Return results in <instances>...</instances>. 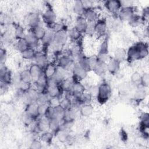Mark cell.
<instances>
[{"instance_id":"6da1fadb","label":"cell","mask_w":149,"mask_h":149,"mask_svg":"<svg viewBox=\"0 0 149 149\" xmlns=\"http://www.w3.org/2000/svg\"><path fill=\"white\" fill-rule=\"evenodd\" d=\"M148 55L147 44L139 41L132 45L127 51L126 60L131 63L146 58Z\"/></svg>"},{"instance_id":"7a4b0ae2","label":"cell","mask_w":149,"mask_h":149,"mask_svg":"<svg viewBox=\"0 0 149 149\" xmlns=\"http://www.w3.org/2000/svg\"><path fill=\"white\" fill-rule=\"evenodd\" d=\"M112 95V88L110 84L106 81H103L98 86V94L96 97L99 104L102 105L106 103Z\"/></svg>"},{"instance_id":"3957f363","label":"cell","mask_w":149,"mask_h":149,"mask_svg":"<svg viewBox=\"0 0 149 149\" xmlns=\"http://www.w3.org/2000/svg\"><path fill=\"white\" fill-rule=\"evenodd\" d=\"M109 37H106L101 44L98 54L96 55L99 62L107 63L109 60Z\"/></svg>"},{"instance_id":"277c9868","label":"cell","mask_w":149,"mask_h":149,"mask_svg":"<svg viewBox=\"0 0 149 149\" xmlns=\"http://www.w3.org/2000/svg\"><path fill=\"white\" fill-rule=\"evenodd\" d=\"M12 76L11 72L6 68L5 65H1L0 79L1 89H5L12 84Z\"/></svg>"},{"instance_id":"5b68a950","label":"cell","mask_w":149,"mask_h":149,"mask_svg":"<svg viewBox=\"0 0 149 149\" xmlns=\"http://www.w3.org/2000/svg\"><path fill=\"white\" fill-rule=\"evenodd\" d=\"M42 19L48 27H51L54 24L56 20V15L53 9L47 8L42 15Z\"/></svg>"},{"instance_id":"8992f818","label":"cell","mask_w":149,"mask_h":149,"mask_svg":"<svg viewBox=\"0 0 149 149\" xmlns=\"http://www.w3.org/2000/svg\"><path fill=\"white\" fill-rule=\"evenodd\" d=\"M72 73L73 75L74 80L80 81L84 79L88 73L84 69H83L78 62H76L74 63L72 68Z\"/></svg>"},{"instance_id":"52a82bcc","label":"cell","mask_w":149,"mask_h":149,"mask_svg":"<svg viewBox=\"0 0 149 149\" xmlns=\"http://www.w3.org/2000/svg\"><path fill=\"white\" fill-rule=\"evenodd\" d=\"M134 8L132 6H122L118 12V17L121 21L128 22L134 15Z\"/></svg>"},{"instance_id":"ba28073f","label":"cell","mask_w":149,"mask_h":149,"mask_svg":"<svg viewBox=\"0 0 149 149\" xmlns=\"http://www.w3.org/2000/svg\"><path fill=\"white\" fill-rule=\"evenodd\" d=\"M104 6L109 12L112 14H116L118 13L122 7V2L118 0H109L105 2Z\"/></svg>"},{"instance_id":"9c48e42d","label":"cell","mask_w":149,"mask_h":149,"mask_svg":"<svg viewBox=\"0 0 149 149\" xmlns=\"http://www.w3.org/2000/svg\"><path fill=\"white\" fill-rule=\"evenodd\" d=\"M107 23L105 19H98L94 24L95 34L98 37L104 36L107 32Z\"/></svg>"},{"instance_id":"30bf717a","label":"cell","mask_w":149,"mask_h":149,"mask_svg":"<svg viewBox=\"0 0 149 149\" xmlns=\"http://www.w3.org/2000/svg\"><path fill=\"white\" fill-rule=\"evenodd\" d=\"M68 40V31L63 29H61L55 31L53 42L63 46L67 42Z\"/></svg>"},{"instance_id":"8fae6325","label":"cell","mask_w":149,"mask_h":149,"mask_svg":"<svg viewBox=\"0 0 149 149\" xmlns=\"http://www.w3.org/2000/svg\"><path fill=\"white\" fill-rule=\"evenodd\" d=\"M74 63V61L70 55H63L59 57L57 66L68 70L71 66L73 67Z\"/></svg>"},{"instance_id":"7c38bea8","label":"cell","mask_w":149,"mask_h":149,"mask_svg":"<svg viewBox=\"0 0 149 149\" xmlns=\"http://www.w3.org/2000/svg\"><path fill=\"white\" fill-rule=\"evenodd\" d=\"M120 62L116 60L113 57H110L107 62L108 72L111 74H116L120 70Z\"/></svg>"},{"instance_id":"4fadbf2b","label":"cell","mask_w":149,"mask_h":149,"mask_svg":"<svg viewBox=\"0 0 149 149\" xmlns=\"http://www.w3.org/2000/svg\"><path fill=\"white\" fill-rule=\"evenodd\" d=\"M40 22V16L36 12H30L26 17V22L31 29L40 25L41 24Z\"/></svg>"},{"instance_id":"5bb4252c","label":"cell","mask_w":149,"mask_h":149,"mask_svg":"<svg viewBox=\"0 0 149 149\" xmlns=\"http://www.w3.org/2000/svg\"><path fill=\"white\" fill-rule=\"evenodd\" d=\"M49 119H48L44 116L40 117V119L37 120L36 123V129L38 132L41 133L49 131Z\"/></svg>"},{"instance_id":"9a60e30c","label":"cell","mask_w":149,"mask_h":149,"mask_svg":"<svg viewBox=\"0 0 149 149\" xmlns=\"http://www.w3.org/2000/svg\"><path fill=\"white\" fill-rule=\"evenodd\" d=\"M55 31H55L52 28H49L47 30H46L45 34L41 40L44 47L49 46L51 44V43L54 41Z\"/></svg>"},{"instance_id":"2e32d148","label":"cell","mask_w":149,"mask_h":149,"mask_svg":"<svg viewBox=\"0 0 149 149\" xmlns=\"http://www.w3.org/2000/svg\"><path fill=\"white\" fill-rule=\"evenodd\" d=\"M29 48L36 49L39 45V40L35 36L32 31H30L24 37Z\"/></svg>"},{"instance_id":"e0dca14e","label":"cell","mask_w":149,"mask_h":149,"mask_svg":"<svg viewBox=\"0 0 149 149\" xmlns=\"http://www.w3.org/2000/svg\"><path fill=\"white\" fill-rule=\"evenodd\" d=\"M29 69L32 77L33 82L34 83L42 73L43 69L36 63L31 64Z\"/></svg>"},{"instance_id":"ac0fdd59","label":"cell","mask_w":149,"mask_h":149,"mask_svg":"<svg viewBox=\"0 0 149 149\" xmlns=\"http://www.w3.org/2000/svg\"><path fill=\"white\" fill-rule=\"evenodd\" d=\"M71 91L74 94L76 100L80 97V95L86 91V88L84 86L80 83V81L74 80Z\"/></svg>"},{"instance_id":"d6986e66","label":"cell","mask_w":149,"mask_h":149,"mask_svg":"<svg viewBox=\"0 0 149 149\" xmlns=\"http://www.w3.org/2000/svg\"><path fill=\"white\" fill-rule=\"evenodd\" d=\"M67 75H68L67 70L58 66L55 73L51 78H52L58 84H60L63 80L68 78Z\"/></svg>"},{"instance_id":"ffe728a7","label":"cell","mask_w":149,"mask_h":149,"mask_svg":"<svg viewBox=\"0 0 149 149\" xmlns=\"http://www.w3.org/2000/svg\"><path fill=\"white\" fill-rule=\"evenodd\" d=\"M25 92V97L28 103L37 102L40 93L36 88H29Z\"/></svg>"},{"instance_id":"44dd1931","label":"cell","mask_w":149,"mask_h":149,"mask_svg":"<svg viewBox=\"0 0 149 149\" xmlns=\"http://www.w3.org/2000/svg\"><path fill=\"white\" fill-rule=\"evenodd\" d=\"M34 60L35 63L40 66L42 69L48 63V58L46 54L42 52H36Z\"/></svg>"},{"instance_id":"7402d4cb","label":"cell","mask_w":149,"mask_h":149,"mask_svg":"<svg viewBox=\"0 0 149 149\" xmlns=\"http://www.w3.org/2000/svg\"><path fill=\"white\" fill-rule=\"evenodd\" d=\"M63 92V91L62 90L60 84L54 85L47 87V93L50 97H58L61 98Z\"/></svg>"},{"instance_id":"603a6c76","label":"cell","mask_w":149,"mask_h":149,"mask_svg":"<svg viewBox=\"0 0 149 149\" xmlns=\"http://www.w3.org/2000/svg\"><path fill=\"white\" fill-rule=\"evenodd\" d=\"M88 22H95L98 19L97 12L92 8L86 9L83 16Z\"/></svg>"},{"instance_id":"cb8c5ba5","label":"cell","mask_w":149,"mask_h":149,"mask_svg":"<svg viewBox=\"0 0 149 149\" xmlns=\"http://www.w3.org/2000/svg\"><path fill=\"white\" fill-rule=\"evenodd\" d=\"M88 22L83 16H79L77 17L76 20L75 27L82 34L84 33L86 27L87 26Z\"/></svg>"},{"instance_id":"d4e9b609","label":"cell","mask_w":149,"mask_h":149,"mask_svg":"<svg viewBox=\"0 0 149 149\" xmlns=\"http://www.w3.org/2000/svg\"><path fill=\"white\" fill-rule=\"evenodd\" d=\"M97 76L100 77H104L105 76L106 73L108 72L107 67V63L99 62H98L93 70Z\"/></svg>"},{"instance_id":"484cf974","label":"cell","mask_w":149,"mask_h":149,"mask_svg":"<svg viewBox=\"0 0 149 149\" xmlns=\"http://www.w3.org/2000/svg\"><path fill=\"white\" fill-rule=\"evenodd\" d=\"M26 112L31 115L34 118L37 119L39 118L38 112V103L37 102H30L27 103L26 108Z\"/></svg>"},{"instance_id":"4316f807","label":"cell","mask_w":149,"mask_h":149,"mask_svg":"<svg viewBox=\"0 0 149 149\" xmlns=\"http://www.w3.org/2000/svg\"><path fill=\"white\" fill-rule=\"evenodd\" d=\"M58 66L55 65L54 63L48 62V63L43 69V73L47 79L52 77L55 73Z\"/></svg>"},{"instance_id":"83f0119b","label":"cell","mask_w":149,"mask_h":149,"mask_svg":"<svg viewBox=\"0 0 149 149\" xmlns=\"http://www.w3.org/2000/svg\"><path fill=\"white\" fill-rule=\"evenodd\" d=\"M146 96H147V92L144 89V87L139 88L135 91L133 94V100L136 103L139 104L146 98Z\"/></svg>"},{"instance_id":"f1b7e54d","label":"cell","mask_w":149,"mask_h":149,"mask_svg":"<svg viewBox=\"0 0 149 149\" xmlns=\"http://www.w3.org/2000/svg\"><path fill=\"white\" fill-rule=\"evenodd\" d=\"M94 107L91 104H83L80 106L79 112L80 115L83 117L90 116L94 112Z\"/></svg>"},{"instance_id":"f546056e","label":"cell","mask_w":149,"mask_h":149,"mask_svg":"<svg viewBox=\"0 0 149 149\" xmlns=\"http://www.w3.org/2000/svg\"><path fill=\"white\" fill-rule=\"evenodd\" d=\"M55 135L56 136L58 141L61 143H65L68 142L70 140V136L69 131L59 129Z\"/></svg>"},{"instance_id":"4dcf8cb0","label":"cell","mask_w":149,"mask_h":149,"mask_svg":"<svg viewBox=\"0 0 149 149\" xmlns=\"http://www.w3.org/2000/svg\"><path fill=\"white\" fill-rule=\"evenodd\" d=\"M126 55L127 50L124 48L119 47L115 49L113 54V58L121 63L126 59Z\"/></svg>"},{"instance_id":"1f68e13d","label":"cell","mask_w":149,"mask_h":149,"mask_svg":"<svg viewBox=\"0 0 149 149\" xmlns=\"http://www.w3.org/2000/svg\"><path fill=\"white\" fill-rule=\"evenodd\" d=\"M20 77L22 81L28 86H29L32 82V77L30 72L29 69H26L20 72Z\"/></svg>"},{"instance_id":"d6a6232c","label":"cell","mask_w":149,"mask_h":149,"mask_svg":"<svg viewBox=\"0 0 149 149\" xmlns=\"http://www.w3.org/2000/svg\"><path fill=\"white\" fill-rule=\"evenodd\" d=\"M61 122H62L61 120L55 118H53L49 119V131H51L54 134H55L60 129Z\"/></svg>"},{"instance_id":"836d02e7","label":"cell","mask_w":149,"mask_h":149,"mask_svg":"<svg viewBox=\"0 0 149 149\" xmlns=\"http://www.w3.org/2000/svg\"><path fill=\"white\" fill-rule=\"evenodd\" d=\"M73 9L74 12L79 16H84V13L85 12V8L82 3V1H76L73 4Z\"/></svg>"},{"instance_id":"e575fe53","label":"cell","mask_w":149,"mask_h":149,"mask_svg":"<svg viewBox=\"0 0 149 149\" xmlns=\"http://www.w3.org/2000/svg\"><path fill=\"white\" fill-rule=\"evenodd\" d=\"M54 135L55 134L51 131H47L41 133L40 139V140L43 143L47 144H50L52 141Z\"/></svg>"},{"instance_id":"d590c367","label":"cell","mask_w":149,"mask_h":149,"mask_svg":"<svg viewBox=\"0 0 149 149\" xmlns=\"http://www.w3.org/2000/svg\"><path fill=\"white\" fill-rule=\"evenodd\" d=\"M73 82H74V80L69 77H68L65 79L64 80H63L60 84V86L62 90H63V91L67 92V91H71Z\"/></svg>"},{"instance_id":"8d00e7d4","label":"cell","mask_w":149,"mask_h":149,"mask_svg":"<svg viewBox=\"0 0 149 149\" xmlns=\"http://www.w3.org/2000/svg\"><path fill=\"white\" fill-rule=\"evenodd\" d=\"M66 109H64L61 105L54 107V118L60 120H63Z\"/></svg>"},{"instance_id":"74e56055","label":"cell","mask_w":149,"mask_h":149,"mask_svg":"<svg viewBox=\"0 0 149 149\" xmlns=\"http://www.w3.org/2000/svg\"><path fill=\"white\" fill-rule=\"evenodd\" d=\"M68 36L71 40L77 41L81 37V33L74 26L68 31Z\"/></svg>"},{"instance_id":"f35d334b","label":"cell","mask_w":149,"mask_h":149,"mask_svg":"<svg viewBox=\"0 0 149 149\" xmlns=\"http://www.w3.org/2000/svg\"><path fill=\"white\" fill-rule=\"evenodd\" d=\"M36 52L35 49L28 48L25 51L21 53L22 58L26 60H34L36 56Z\"/></svg>"},{"instance_id":"ab89813d","label":"cell","mask_w":149,"mask_h":149,"mask_svg":"<svg viewBox=\"0 0 149 149\" xmlns=\"http://www.w3.org/2000/svg\"><path fill=\"white\" fill-rule=\"evenodd\" d=\"M26 34L24 33V29L20 25L15 24L14 36L17 40L24 38Z\"/></svg>"},{"instance_id":"60d3db41","label":"cell","mask_w":149,"mask_h":149,"mask_svg":"<svg viewBox=\"0 0 149 149\" xmlns=\"http://www.w3.org/2000/svg\"><path fill=\"white\" fill-rule=\"evenodd\" d=\"M31 31H33V33H34V34L35 35V36L40 40L41 41V39L43 38L45 31L46 30L42 27V26H41V24H40V25L34 27L33 29H32Z\"/></svg>"},{"instance_id":"b9f144b4","label":"cell","mask_w":149,"mask_h":149,"mask_svg":"<svg viewBox=\"0 0 149 149\" xmlns=\"http://www.w3.org/2000/svg\"><path fill=\"white\" fill-rule=\"evenodd\" d=\"M92 96L87 91H84L81 94L77 100L81 105L91 104L92 100Z\"/></svg>"},{"instance_id":"7bdbcfd3","label":"cell","mask_w":149,"mask_h":149,"mask_svg":"<svg viewBox=\"0 0 149 149\" xmlns=\"http://www.w3.org/2000/svg\"><path fill=\"white\" fill-rule=\"evenodd\" d=\"M76 117V111L73 107L66 109L63 120L73 122Z\"/></svg>"},{"instance_id":"ee69618b","label":"cell","mask_w":149,"mask_h":149,"mask_svg":"<svg viewBox=\"0 0 149 149\" xmlns=\"http://www.w3.org/2000/svg\"><path fill=\"white\" fill-rule=\"evenodd\" d=\"M15 48L20 53L25 51L29 47L28 44L24 38L17 40L16 44H15Z\"/></svg>"},{"instance_id":"f6af8a7d","label":"cell","mask_w":149,"mask_h":149,"mask_svg":"<svg viewBox=\"0 0 149 149\" xmlns=\"http://www.w3.org/2000/svg\"><path fill=\"white\" fill-rule=\"evenodd\" d=\"M77 62L87 72H88L91 70V68H90V66L88 57L83 56V55H81L80 57L79 58V59H78V62Z\"/></svg>"},{"instance_id":"bcb514c9","label":"cell","mask_w":149,"mask_h":149,"mask_svg":"<svg viewBox=\"0 0 149 149\" xmlns=\"http://www.w3.org/2000/svg\"><path fill=\"white\" fill-rule=\"evenodd\" d=\"M140 127H149V115L147 112H143L140 116Z\"/></svg>"},{"instance_id":"7dc6e473","label":"cell","mask_w":149,"mask_h":149,"mask_svg":"<svg viewBox=\"0 0 149 149\" xmlns=\"http://www.w3.org/2000/svg\"><path fill=\"white\" fill-rule=\"evenodd\" d=\"M35 120V118H34L31 115H30V114L27 113L26 112L22 116V122L23 124L27 126H30Z\"/></svg>"},{"instance_id":"c3c4849f","label":"cell","mask_w":149,"mask_h":149,"mask_svg":"<svg viewBox=\"0 0 149 149\" xmlns=\"http://www.w3.org/2000/svg\"><path fill=\"white\" fill-rule=\"evenodd\" d=\"M49 98H50V97L49 96V95L47 92L41 93L39 94L37 103L41 104H48V101Z\"/></svg>"},{"instance_id":"681fc988","label":"cell","mask_w":149,"mask_h":149,"mask_svg":"<svg viewBox=\"0 0 149 149\" xmlns=\"http://www.w3.org/2000/svg\"><path fill=\"white\" fill-rule=\"evenodd\" d=\"M140 84L144 88H147L149 86V74L147 72L141 75Z\"/></svg>"},{"instance_id":"f907efd6","label":"cell","mask_w":149,"mask_h":149,"mask_svg":"<svg viewBox=\"0 0 149 149\" xmlns=\"http://www.w3.org/2000/svg\"><path fill=\"white\" fill-rule=\"evenodd\" d=\"M140 20H141V17L139 16L134 14L131 17V19L128 21V23H129V24L131 26H132V27H136V26H137L140 24Z\"/></svg>"},{"instance_id":"816d5d0a","label":"cell","mask_w":149,"mask_h":149,"mask_svg":"<svg viewBox=\"0 0 149 149\" xmlns=\"http://www.w3.org/2000/svg\"><path fill=\"white\" fill-rule=\"evenodd\" d=\"M141 74L138 72H133L130 76V81L133 84H139L140 82Z\"/></svg>"},{"instance_id":"f5cc1de1","label":"cell","mask_w":149,"mask_h":149,"mask_svg":"<svg viewBox=\"0 0 149 149\" xmlns=\"http://www.w3.org/2000/svg\"><path fill=\"white\" fill-rule=\"evenodd\" d=\"M61 98H62L58 97H50L49 101H48V105L52 107H57L60 105Z\"/></svg>"},{"instance_id":"db71d44e","label":"cell","mask_w":149,"mask_h":149,"mask_svg":"<svg viewBox=\"0 0 149 149\" xmlns=\"http://www.w3.org/2000/svg\"><path fill=\"white\" fill-rule=\"evenodd\" d=\"M94 24L95 22H88L87 26L86 27L84 33L88 36H92L94 34H95Z\"/></svg>"},{"instance_id":"11a10c76","label":"cell","mask_w":149,"mask_h":149,"mask_svg":"<svg viewBox=\"0 0 149 149\" xmlns=\"http://www.w3.org/2000/svg\"><path fill=\"white\" fill-rule=\"evenodd\" d=\"M48 104H38V112L39 115V117L44 116L45 115V113L46 112V111L48 108Z\"/></svg>"},{"instance_id":"9f6ffc18","label":"cell","mask_w":149,"mask_h":149,"mask_svg":"<svg viewBox=\"0 0 149 149\" xmlns=\"http://www.w3.org/2000/svg\"><path fill=\"white\" fill-rule=\"evenodd\" d=\"M42 147V144L41 141L34 139L33 140L29 146V148L30 149H41Z\"/></svg>"},{"instance_id":"6f0895ef","label":"cell","mask_w":149,"mask_h":149,"mask_svg":"<svg viewBox=\"0 0 149 149\" xmlns=\"http://www.w3.org/2000/svg\"><path fill=\"white\" fill-rule=\"evenodd\" d=\"M72 102L69 101L68 98L66 97H64L63 98H61L60 105L65 109H68L72 107Z\"/></svg>"},{"instance_id":"680465c9","label":"cell","mask_w":149,"mask_h":149,"mask_svg":"<svg viewBox=\"0 0 149 149\" xmlns=\"http://www.w3.org/2000/svg\"><path fill=\"white\" fill-rule=\"evenodd\" d=\"M7 53L5 49L1 48L0 49V62L1 65H5L7 60Z\"/></svg>"},{"instance_id":"91938a15","label":"cell","mask_w":149,"mask_h":149,"mask_svg":"<svg viewBox=\"0 0 149 149\" xmlns=\"http://www.w3.org/2000/svg\"><path fill=\"white\" fill-rule=\"evenodd\" d=\"M88 62L90 64V66L91 68V70H93L94 68L95 67L97 62H98V59L97 58V56L94 55V56H91L88 57Z\"/></svg>"},{"instance_id":"94428289","label":"cell","mask_w":149,"mask_h":149,"mask_svg":"<svg viewBox=\"0 0 149 149\" xmlns=\"http://www.w3.org/2000/svg\"><path fill=\"white\" fill-rule=\"evenodd\" d=\"M98 91V86H91L88 88L87 92L90 94L92 97H95L96 98Z\"/></svg>"},{"instance_id":"6125c7cd","label":"cell","mask_w":149,"mask_h":149,"mask_svg":"<svg viewBox=\"0 0 149 149\" xmlns=\"http://www.w3.org/2000/svg\"><path fill=\"white\" fill-rule=\"evenodd\" d=\"M45 117L48 119H51L54 118V107H52L48 105V108L46 111V112L44 115Z\"/></svg>"},{"instance_id":"be15d7a7","label":"cell","mask_w":149,"mask_h":149,"mask_svg":"<svg viewBox=\"0 0 149 149\" xmlns=\"http://www.w3.org/2000/svg\"><path fill=\"white\" fill-rule=\"evenodd\" d=\"M1 120L2 122L4 123V124H7L9 123V122L10 121V117L9 116L6 114V113H4L2 115L1 117Z\"/></svg>"}]
</instances>
